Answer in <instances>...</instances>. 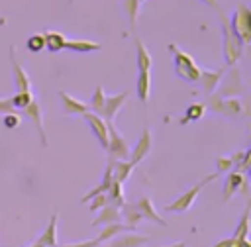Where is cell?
Masks as SVG:
<instances>
[{
	"label": "cell",
	"instance_id": "obj_1",
	"mask_svg": "<svg viewBox=\"0 0 251 247\" xmlns=\"http://www.w3.org/2000/svg\"><path fill=\"white\" fill-rule=\"evenodd\" d=\"M218 16H220V22H222V31H224V43H222V51H224V59H226V65L227 67H233L239 57H241V51H243V43L237 39V35L231 31L229 27V22L227 18L218 10Z\"/></svg>",
	"mask_w": 251,
	"mask_h": 247
},
{
	"label": "cell",
	"instance_id": "obj_2",
	"mask_svg": "<svg viewBox=\"0 0 251 247\" xmlns=\"http://www.w3.org/2000/svg\"><path fill=\"white\" fill-rule=\"evenodd\" d=\"M169 49H171V53H173V61H175V73L180 76V78H184V80H188V82H196L198 80V76H200V67L194 63V59L188 55V53H184V51H180L176 45H169Z\"/></svg>",
	"mask_w": 251,
	"mask_h": 247
},
{
	"label": "cell",
	"instance_id": "obj_3",
	"mask_svg": "<svg viewBox=\"0 0 251 247\" xmlns=\"http://www.w3.org/2000/svg\"><path fill=\"white\" fill-rule=\"evenodd\" d=\"M227 22H229L231 31L237 35V39H239L243 45L251 41V10H249L247 4H243V2L237 4V8H235L231 20H227Z\"/></svg>",
	"mask_w": 251,
	"mask_h": 247
},
{
	"label": "cell",
	"instance_id": "obj_4",
	"mask_svg": "<svg viewBox=\"0 0 251 247\" xmlns=\"http://www.w3.org/2000/svg\"><path fill=\"white\" fill-rule=\"evenodd\" d=\"M216 176H218L216 173L208 174V176H206V178H202V180H200L198 184L190 186V188H188L186 192H182V194H180L178 198H175V200H173L171 204H167V206H165V210H167V212H180V214H182V212H188V210H190V206L194 204L196 196L200 194V190H202V188H204V186H206L208 182H212V180H214Z\"/></svg>",
	"mask_w": 251,
	"mask_h": 247
},
{
	"label": "cell",
	"instance_id": "obj_5",
	"mask_svg": "<svg viewBox=\"0 0 251 247\" xmlns=\"http://www.w3.org/2000/svg\"><path fill=\"white\" fill-rule=\"evenodd\" d=\"M108 127V159L110 161H129V147L126 143V139L122 137V133L116 129V125L112 122H106Z\"/></svg>",
	"mask_w": 251,
	"mask_h": 247
},
{
	"label": "cell",
	"instance_id": "obj_6",
	"mask_svg": "<svg viewBox=\"0 0 251 247\" xmlns=\"http://www.w3.org/2000/svg\"><path fill=\"white\" fill-rule=\"evenodd\" d=\"M151 145H153V139H151V129H149V127H143L141 137L137 139L135 147H133V149H129V163H131V165L141 163V161H143V159L149 155Z\"/></svg>",
	"mask_w": 251,
	"mask_h": 247
},
{
	"label": "cell",
	"instance_id": "obj_7",
	"mask_svg": "<svg viewBox=\"0 0 251 247\" xmlns=\"http://www.w3.org/2000/svg\"><path fill=\"white\" fill-rule=\"evenodd\" d=\"M10 63H12V71H14V80H16V92H31V80L25 73V69L16 61V47L10 45Z\"/></svg>",
	"mask_w": 251,
	"mask_h": 247
},
{
	"label": "cell",
	"instance_id": "obj_8",
	"mask_svg": "<svg viewBox=\"0 0 251 247\" xmlns=\"http://www.w3.org/2000/svg\"><path fill=\"white\" fill-rule=\"evenodd\" d=\"M127 96H129L127 90H126V92H120V94H114V96H106L104 108H102V112H100V118H102L104 122H112V124H114V118H116L118 110L126 104Z\"/></svg>",
	"mask_w": 251,
	"mask_h": 247
},
{
	"label": "cell",
	"instance_id": "obj_9",
	"mask_svg": "<svg viewBox=\"0 0 251 247\" xmlns=\"http://www.w3.org/2000/svg\"><path fill=\"white\" fill-rule=\"evenodd\" d=\"M82 118L90 125V129L96 135V139L102 145V149H106L108 147V127H106V122L98 114H94V112H86V114H82Z\"/></svg>",
	"mask_w": 251,
	"mask_h": 247
},
{
	"label": "cell",
	"instance_id": "obj_10",
	"mask_svg": "<svg viewBox=\"0 0 251 247\" xmlns=\"http://www.w3.org/2000/svg\"><path fill=\"white\" fill-rule=\"evenodd\" d=\"M24 114L33 122V125L37 127V133H39V141L43 147H47V135H45V127H43V116H41V106L37 100H31V104H27L24 108Z\"/></svg>",
	"mask_w": 251,
	"mask_h": 247
},
{
	"label": "cell",
	"instance_id": "obj_11",
	"mask_svg": "<svg viewBox=\"0 0 251 247\" xmlns=\"http://www.w3.org/2000/svg\"><path fill=\"white\" fill-rule=\"evenodd\" d=\"M247 182V178L243 176V173H237V171H231L226 180H224V188H222V196H224V202H227L233 194H237L241 190V186Z\"/></svg>",
	"mask_w": 251,
	"mask_h": 247
},
{
	"label": "cell",
	"instance_id": "obj_12",
	"mask_svg": "<svg viewBox=\"0 0 251 247\" xmlns=\"http://www.w3.org/2000/svg\"><path fill=\"white\" fill-rule=\"evenodd\" d=\"M135 208H137V212H139L141 220H151V222H157L159 225H167V222H165V220L157 214V210L153 208V202H151V198H149V196L139 198V200H137V204H135Z\"/></svg>",
	"mask_w": 251,
	"mask_h": 247
},
{
	"label": "cell",
	"instance_id": "obj_13",
	"mask_svg": "<svg viewBox=\"0 0 251 247\" xmlns=\"http://www.w3.org/2000/svg\"><path fill=\"white\" fill-rule=\"evenodd\" d=\"M59 98L63 100V112H65V114H71V116H82V114L88 112V106H86L84 102L73 98L71 94H67V92H63V90L59 92Z\"/></svg>",
	"mask_w": 251,
	"mask_h": 247
},
{
	"label": "cell",
	"instance_id": "obj_14",
	"mask_svg": "<svg viewBox=\"0 0 251 247\" xmlns=\"http://www.w3.org/2000/svg\"><path fill=\"white\" fill-rule=\"evenodd\" d=\"M35 243L39 247H57V212L51 216L47 227L43 229V233L37 237Z\"/></svg>",
	"mask_w": 251,
	"mask_h": 247
},
{
	"label": "cell",
	"instance_id": "obj_15",
	"mask_svg": "<svg viewBox=\"0 0 251 247\" xmlns=\"http://www.w3.org/2000/svg\"><path fill=\"white\" fill-rule=\"evenodd\" d=\"M149 241L147 235H137V233H126V235H120V237H114L110 239V245L106 247H141Z\"/></svg>",
	"mask_w": 251,
	"mask_h": 247
},
{
	"label": "cell",
	"instance_id": "obj_16",
	"mask_svg": "<svg viewBox=\"0 0 251 247\" xmlns=\"http://www.w3.org/2000/svg\"><path fill=\"white\" fill-rule=\"evenodd\" d=\"M120 210L114 208V206H104L98 214V218H94L92 225H110V223H120Z\"/></svg>",
	"mask_w": 251,
	"mask_h": 247
},
{
	"label": "cell",
	"instance_id": "obj_17",
	"mask_svg": "<svg viewBox=\"0 0 251 247\" xmlns=\"http://www.w3.org/2000/svg\"><path fill=\"white\" fill-rule=\"evenodd\" d=\"M102 45L90 39H67L65 49L75 51V53H90V51H98Z\"/></svg>",
	"mask_w": 251,
	"mask_h": 247
},
{
	"label": "cell",
	"instance_id": "obj_18",
	"mask_svg": "<svg viewBox=\"0 0 251 247\" xmlns=\"http://www.w3.org/2000/svg\"><path fill=\"white\" fill-rule=\"evenodd\" d=\"M220 78H222V69L220 71H202L200 69V76H198L196 82H200L206 92H214V88L218 86Z\"/></svg>",
	"mask_w": 251,
	"mask_h": 247
},
{
	"label": "cell",
	"instance_id": "obj_19",
	"mask_svg": "<svg viewBox=\"0 0 251 247\" xmlns=\"http://www.w3.org/2000/svg\"><path fill=\"white\" fill-rule=\"evenodd\" d=\"M133 167L135 165H131L129 161H112V176H114V180L120 182V184L124 180H127L129 174L133 173Z\"/></svg>",
	"mask_w": 251,
	"mask_h": 247
},
{
	"label": "cell",
	"instance_id": "obj_20",
	"mask_svg": "<svg viewBox=\"0 0 251 247\" xmlns=\"http://www.w3.org/2000/svg\"><path fill=\"white\" fill-rule=\"evenodd\" d=\"M135 55H137V71H149L151 69V53L147 51V47L141 43L139 37H135Z\"/></svg>",
	"mask_w": 251,
	"mask_h": 247
},
{
	"label": "cell",
	"instance_id": "obj_21",
	"mask_svg": "<svg viewBox=\"0 0 251 247\" xmlns=\"http://www.w3.org/2000/svg\"><path fill=\"white\" fill-rule=\"evenodd\" d=\"M43 39H45V47L51 53H59L61 49H65V43H67V37L59 31H47L43 33Z\"/></svg>",
	"mask_w": 251,
	"mask_h": 247
},
{
	"label": "cell",
	"instance_id": "obj_22",
	"mask_svg": "<svg viewBox=\"0 0 251 247\" xmlns=\"http://www.w3.org/2000/svg\"><path fill=\"white\" fill-rule=\"evenodd\" d=\"M120 216H124V220H126L124 225H126L127 229H135V225L141 222V216H139L135 204H124V206L120 208Z\"/></svg>",
	"mask_w": 251,
	"mask_h": 247
},
{
	"label": "cell",
	"instance_id": "obj_23",
	"mask_svg": "<svg viewBox=\"0 0 251 247\" xmlns=\"http://www.w3.org/2000/svg\"><path fill=\"white\" fill-rule=\"evenodd\" d=\"M135 88H137L139 100L141 102H147L149 100V90H151V74H149V71H139Z\"/></svg>",
	"mask_w": 251,
	"mask_h": 247
},
{
	"label": "cell",
	"instance_id": "obj_24",
	"mask_svg": "<svg viewBox=\"0 0 251 247\" xmlns=\"http://www.w3.org/2000/svg\"><path fill=\"white\" fill-rule=\"evenodd\" d=\"M106 198H108V204L110 206H114V208H122L124 204H126V196H124V192H122V184L120 182H112V186H110V190L106 192Z\"/></svg>",
	"mask_w": 251,
	"mask_h": 247
},
{
	"label": "cell",
	"instance_id": "obj_25",
	"mask_svg": "<svg viewBox=\"0 0 251 247\" xmlns=\"http://www.w3.org/2000/svg\"><path fill=\"white\" fill-rule=\"evenodd\" d=\"M127 227L124 225V223H110V225H104V229L98 233V237H96V241L98 243H104V241H110V239H114L116 235H122L124 231H126Z\"/></svg>",
	"mask_w": 251,
	"mask_h": 247
},
{
	"label": "cell",
	"instance_id": "obj_26",
	"mask_svg": "<svg viewBox=\"0 0 251 247\" xmlns=\"http://www.w3.org/2000/svg\"><path fill=\"white\" fill-rule=\"evenodd\" d=\"M247 233H249V206L245 208V212H243V216H241V220L235 227V233L231 237L241 243V241H247Z\"/></svg>",
	"mask_w": 251,
	"mask_h": 247
},
{
	"label": "cell",
	"instance_id": "obj_27",
	"mask_svg": "<svg viewBox=\"0 0 251 247\" xmlns=\"http://www.w3.org/2000/svg\"><path fill=\"white\" fill-rule=\"evenodd\" d=\"M204 112H206V106H204L202 102H194V104H190V106L186 108V114L180 118V124L196 122V120H200V118L204 116Z\"/></svg>",
	"mask_w": 251,
	"mask_h": 247
},
{
	"label": "cell",
	"instance_id": "obj_28",
	"mask_svg": "<svg viewBox=\"0 0 251 247\" xmlns=\"http://www.w3.org/2000/svg\"><path fill=\"white\" fill-rule=\"evenodd\" d=\"M104 100H106L104 88L98 84L96 90H94V94H92V98H90V104H86V106H88V112H94V114L100 116V112H102V108H104Z\"/></svg>",
	"mask_w": 251,
	"mask_h": 247
},
{
	"label": "cell",
	"instance_id": "obj_29",
	"mask_svg": "<svg viewBox=\"0 0 251 247\" xmlns=\"http://www.w3.org/2000/svg\"><path fill=\"white\" fill-rule=\"evenodd\" d=\"M139 8H141L139 0H124V12H126V16L129 20V27L131 29L135 27V22H137V16H139Z\"/></svg>",
	"mask_w": 251,
	"mask_h": 247
},
{
	"label": "cell",
	"instance_id": "obj_30",
	"mask_svg": "<svg viewBox=\"0 0 251 247\" xmlns=\"http://www.w3.org/2000/svg\"><path fill=\"white\" fill-rule=\"evenodd\" d=\"M31 100H33V96H31V92H16L12 98H10V104H12V108L16 110V108H25L27 104H31Z\"/></svg>",
	"mask_w": 251,
	"mask_h": 247
},
{
	"label": "cell",
	"instance_id": "obj_31",
	"mask_svg": "<svg viewBox=\"0 0 251 247\" xmlns=\"http://www.w3.org/2000/svg\"><path fill=\"white\" fill-rule=\"evenodd\" d=\"M220 112H224V114H227V116H237L239 112H241V102L239 100H235V98H227V100H222V108H220Z\"/></svg>",
	"mask_w": 251,
	"mask_h": 247
},
{
	"label": "cell",
	"instance_id": "obj_32",
	"mask_svg": "<svg viewBox=\"0 0 251 247\" xmlns=\"http://www.w3.org/2000/svg\"><path fill=\"white\" fill-rule=\"evenodd\" d=\"M27 49L33 51V53H39L45 49V39H43V33H33L27 37Z\"/></svg>",
	"mask_w": 251,
	"mask_h": 247
},
{
	"label": "cell",
	"instance_id": "obj_33",
	"mask_svg": "<svg viewBox=\"0 0 251 247\" xmlns=\"http://www.w3.org/2000/svg\"><path fill=\"white\" fill-rule=\"evenodd\" d=\"M104 206H108V198H106V194H98V196H94V198L88 202V208H90V212L102 210Z\"/></svg>",
	"mask_w": 251,
	"mask_h": 247
},
{
	"label": "cell",
	"instance_id": "obj_34",
	"mask_svg": "<svg viewBox=\"0 0 251 247\" xmlns=\"http://www.w3.org/2000/svg\"><path fill=\"white\" fill-rule=\"evenodd\" d=\"M4 125L8 127V129H12V127H18L20 125V122H22V118L16 114V112H12V114H4Z\"/></svg>",
	"mask_w": 251,
	"mask_h": 247
},
{
	"label": "cell",
	"instance_id": "obj_35",
	"mask_svg": "<svg viewBox=\"0 0 251 247\" xmlns=\"http://www.w3.org/2000/svg\"><path fill=\"white\" fill-rule=\"evenodd\" d=\"M216 165H218V173H224V171H229V169L233 167V163H231V159H229V157H220Z\"/></svg>",
	"mask_w": 251,
	"mask_h": 247
},
{
	"label": "cell",
	"instance_id": "obj_36",
	"mask_svg": "<svg viewBox=\"0 0 251 247\" xmlns=\"http://www.w3.org/2000/svg\"><path fill=\"white\" fill-rule=\"evenodd\" d=\"M100 243L96 239H88V241H82V243H67V245H57V247H98Z\"/></svg>",
	"mask_w": 251,
	"mask_h": 247
},
{
	"label": "cell",
	"instance_id": "obj_37",
	"mask_svg": "<svg viewBox=\"0 0 251 247\" xmlns=\"http://www.w3.org/2000/svg\"><path fill=\"white\" fill-rule=\"evenodd\" d=\"M212 247H241V245H239V241H235L233 237H227V239L218 241V243H216V245H212Z\"/></svg>",
	"mask_w": 251,
	"mask_h": 247
},
{
	"label": "cell",
	"instance_id": "obj_38",
	"mask_svg": "<svg viewBox=\"0 0 251 247\" xmlns=\"http://www.w3.org/2000/svg\"><path fill=\"white\" fill-rule=\"evenodd\" d=\"M12 112H14V108L10 104V98L8 100H0V114H12Z\"/></svg>",
	"mask_w": 251,
	"mask_h": 247
},
{
	"label": "cell",
	"instance_id": "obj_39",
	"mask_svg": "<svg viewBox=\"0 0 251 247\" xmlns=\"http://www.w3.org/2000/svg\"><path fill=\"white\" fill-rule=\"evenodd\" d=\"M200 2H204L206 6H212L214 10H220V8H218V2H216V0H200Z\"/></svg>",
	"mask_w": 251,
	"mask_h": 247
},
{
	"label": "cell",
	"instance_id": "obj_40",
	"mask_svg": "<svg viewBox=\"0 0 251 247\" xmlns=\"http://www.w3.org/2000/svg\"><path fill=\"white\" fill-rule=\"evenodd\" d=\"M165 247H186V243H184V241H176V243H173V245H165Z\"/></svg>",
	"mask_w": 251,
	"mask_h": 247
},
{
	"label": "cell",
	"instance_id": "obj_41",
	"mask_svg": "<svg viewBox=\"0 0 251 247\" xmlns=\"http://www.w3.org/2000/svg\"><path fill=\"white\" fill-rule=\"evenodd\" d=\"M31 247H39V245H37V243H33V245H31Z\"/></svg>",
	"mask_w": 251,
	"mask_h": 247
},
{
	"label": "cell",
	"instance_id": "obj_42",
	"mask_svg": "<svg viewBox=\"0 0 251 247\" xmlns=\"http://www.w3.org/2000/svg\"><path fill=\"white\" fill-rule=\"evenodd\" d=\"M143 2H145V0H139V4H143Z\"/></svg>",
	"mask_w": 251,
	"mask_h": 247
},
{
	"label": "cell",
	"instance_id": "obj_43",
	"mask_svg": "<svg viewBox=\"0 0 251 247\" xmlns=\"http://www.w3.org/2000/svg\"><path fill=\"white\" fill-rule=\"evenodd\" d=\"M71 2H75V0H69V4H71Z\"/></svg>",
	"mask_w": 251,
	"mask_h": 247
}]
</instances>
